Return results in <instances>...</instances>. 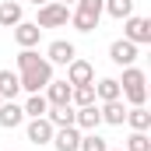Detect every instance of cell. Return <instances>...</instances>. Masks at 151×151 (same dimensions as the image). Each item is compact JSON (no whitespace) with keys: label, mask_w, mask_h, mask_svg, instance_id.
<instances>
[{"label":"cell","mask_w":151,"mask_h":151,"mask_svg":"<svg viewBox=\"0 0 151 151\" xmlns=\"http://www.w3.org/2000/svg\"><path fill=\"white\" fill-rule=\"evenodd\" d=\"M21 123H25V109L18 102H0V127L4 130H14Z\"/></svg>","instance_id":"obj_14"},{"label":"cell","mask_w":151,"mask_h":151,"mask_svg":"<svg viewBox=\"0 0 151 151\" xmlns=\"http://www.w3.org/2000/svg\"><path fill=\"white\" fill-rule=\"evenodd\" d=\"M95 99H99V102L123 99V91H119V81H116V77H99V81H95Z\"/></svg>","instance_id":"obj_18"},{"label":"cell","mask_w":151,"mask_h":151,"mask_svg":"<svg viewBox=\"0 0 151 151\" xmlns=\"http://www.w3.org/2000/svg\"><path fill=\"white\" fill-rule=\"evenodd\" d=\"M91 102H99V99H95V81H91V84H70V106H74V109L91 106Z\"/></svg>","instance_id":"obj_20"},{"label":"cell","mask_w":151,"mask_h":151,"mask_svg":"<svg viewBox=\"0 0 151 151\" xmlns=\"http://www.w3.org/2000/svg\"><path fill=\"white\" fill-rule=\"evenodd\" d=\"M39 60H42V56H39L35 49H21V53H18V70L32 67V63H39Z\"/></svg>","instance_id":"obj_26"},{"label":"cell","mask_w":151,"mask_h":151,"mask_svg":"<svg viewBox=\"0 0 151 151\" xmlns=\"http://www.w3.org/2000/svg\"><path fill=\"white\" fill-rule=\"evenodd\" d=\"M18 95H21L18 70H0V99H4V102H14Z\"/></svg>","instance_id":"obj_17"},{"label":"cell","mask_w":151,"mask_h":151,"mask_svg":"<svg viewBox=\"0 0 151 151\" xmlns=\"http://www.w3.org/2000/svg\"><path fill=\"white\" fill-rule=\"evenodd\" d=\"M35 25L39 28H67V25H70V7H67V4H56V0L42 4Z\"/></svg>","instance_id":"obj_4"},{"label":"cell","mask_w":151,"mask_h":151,"mask_svg":"<svg viewBox=\"0 0 151 151\" xmlns=\"http://www.w3.org/2000/svg\"><path fill=\"white\" fill-rule=\"evenodd\" d=\"M91 81H95V67H91L88 60L74 56V60L67 63V84H91Z\"/></svg>","instance_id":"obj_12"},{"label":"cell","mask_w":151,"mask_h":151,"mask_svg":"<svg viewBox=\"0 0 151 151\" xmlns=\"http://www.w3.org/2000/svg\"><path fill=\"white\" fill-rule=\"evenodd\" d=\"M56 4H67V7H74V4H77V0H56Z\"/></svg>","instance_id":"obj_27"},{"label":"cell","mask_w":151,"mask_h":151,"mask_svg":"<svg viewBox=\"0 0 151 151\" xmlns=\"http://www.w3.org/2000/svg\"><path fill=\"white\" fill-rule=\"evenodd\" d=\"M137 49L141 46H134L130 39H116L113 46H109V60H113L116 67H134L137 63Z\"/></svg>","instance_id":"obj_6"},{"label":"cell","mask_w":151,"mask_h":151,"mask_svg":"<svg viewBox=\"0 0 151 151\" xmlns=\"http://www.w3.org/2000/svg\"><path fill=\"white\" fill-rule=\"evenodd\" d=\"M25 119H35V116H46V109H49V102H46V95L39 91V95H28L25 99Z\"/></svg>","instance_id":"obj_23"},{"label":"cell","mask_w":151,"mask_h":151,"mask_svg":"<svg viewBox=\"0 0 151 151\" xmlns=\"http://www.w3.org/2000/svg\"><path fill=\"white\" fill-rule=\"evenodd\" d=\"M42 95H46L49 106H67V102H70V84H67V81H49V84L42 88Z\"/></svg>","instance_id":"obj_15"},{"label":"cell","mask_w":151,"mask_h":151,"mask_svg":"<svg viewBox=\"0 0 151 151\" xmlns=\"http://www.w3.org/2000/svg\"><path fill=\"white\" fill-rule=\"evenodd\" d=\"M109 151H113V148H109ZM116 151H123V148H116Z\"/></svg>","instance_id":"obj_29"},{"label":"cell","mask_w":151,"mask_h":151,"mask_svg":"<svg viewBox=\"0 0 151 151\" xmlns=\"http://www.w3.org/2000/svg\"><path fill=\"white\" fill-rule=\"evenodd\" d=\"M39 39H42V28H39L35 21H18V25H14V42H18L21 49H35Z\"/></svg>","instance_id":"obj_11"},{"label":"cell","mask_w":151,"mask_h":151,"mask_svg":"<svg viewBox=\"0 0 151 151\" xmlns=\"http://www.w3.org/2000/svg\"><path fill=\"white\" fill-rule=\"evenodd\" d=\"M74 127L81 134H88V130H99L102 127V113H99V102H91V106H81L74 109Z\"/></svg>","instance_id":"obj_8"},{"label":"cell","mask_w":151,"mask_h":151,"mask_svg":"<svg viewBox=\"0 0 151 151\" xmlns=\"http://www.w3.org/2000/svg\"><path fill=\"white\" fill-rule=\"evenodd\" d=\"M102 14H109V18H116V21H123V18L134 14V0H102Z\"/></svg>","instance_id":"obj_22"},{"label":"cell","mask_w":151,"mask_h":151,"mask_svg":"<svg viewBox=\"0 0 151 151\" xmlns=\"http://www.w3.org/2000/svg\"><path fill=\"white\" fill-rule=\"evenodd\" d=\"M46 119L53 123V127H74V106L67 102V106H49L46 109Z\"/></svg>","instance_id":"obj_21"},{"label":"cell","mask_w":151,"mask_h":151,"mask_svg":"<svg viewBox=\"0 0 151 151\" xmlns=\"http://www.w3.org/2000/svg\"><path fill=\"white\" fill-rule=\"evenodd\" d=\"M116 81H119V91H123V99L130 106L148 102V74L141 67H123V77H116Z\"/></svg>","instance_id":"obj_1"},{"label":"cell","mask_w":151,"mask_h":151,"mask_svg":"<svg viewBox=\"0 0 151 151\" xmlns=\"http://www.w3.org/2000/svg\"><path fill=\"white\" fill-rule=\"evenodd\" d=\"M32 4H35V7H42V4H49V0H32Z\"/></svg>","instance_id":"obj_28"},{"label":"cell","mask_w":151,"mask_h":151,"mask_svg":"<svg viewBox=\"0 0 151 151\" xmlns=\"http://www.w3.org/2000/svg\"><path fill=\"white\" fill-rule=\"evenodd\" d=\"M49 144L56 151H77L81 148V130H77V127H56Z\"/></svg>","instance_id":"obj_10"},{"label":"cell","mask_w":151,"mask_h":151,"mask_svg":"<svg viewBox=\"0 0 151 151\" xmlns=\"http://www.w3.org/2000/svg\"><path fill=\"white\" fill-rule=\"evenodd\" d=\"M123 123H127L130 130H151V113H148V106H130Z\"/></svg>","instance_id":"obj_19"},{"label":"cell","mask_w":151,"mask_h":151,"mask_svg":"<svg viewBox=\"0 0 151 151\" xmlns=\"http://www.w3.org/2000/svg\"><path fill=\"white\" fill-rule=\"evenodd\" d=\"M77 151H109V144H106V137L99 130H88V134H81V148Z\"/></svg>","instance_id":"obj_24"},{"label":"cell","mask_w":151,"mask_h":151,"mask_svg":"<svg viewBox=\"0 0 151 151\" xmlns=\"http://www.w3.org/2000/svg\"><path fill=\"white\" fill-rule=\"evenodd\" d=\"M18 21H25V11L18 0H0V28H14Z\"/></svg>","instance_id":"obj_16"},{"label":"cell","mask_w":151,"mask_h":151,"mask_svg":"<svg viewBox=\"0 0 151 151\" xmlns=\"http://www.w3.org/2000/svg\"><path fill=\"white\" fill-rule=\"evenodd\" d=\"M123 39H130L134 46H148L151 42V18H141V14L123 18Z\"/></svg>","instance_id":"obj_5"},{"label":"cell","mask_w":151,"mask_h":151,"mask_svg":"<svg viewBox=\"0 0 151 151\" xmlns=\"http://www.w3.org/2000/svg\"><path fill=\"white\" fill-rule=\"evenodd\" d=\"M18 81H21V91H25V95H39V91L53 81V63L42 56L39 63L25 67V70H18Z\"/></svg>","instance_id":"obj_2"},{"label":"cell","mask_w":151,"mask_h":151,"mask_svg":"<svg viewBox=\"0 0 151 151\" xmlns=\"http://www.w3.org/2000/svg\"><path fill=\"white\" fill-rule=\"evenodd\" d=\"M0 102H4V99H0Z\"/></svg>","instance_id":"obj_30"},{"label":"cell","mask_w":151,"mask_h":151,"mask_svg":"<svg viewBox=\"0 0 151 151\" xmlns=\"http://www.w3.org/2000/svg\"><path fill=\"white\" fill-rule=\"evenodd\" d=\"M123 151H151V137H148V130H130L127 148H123Z\"/></svg>","instance_id":"obj_25"},{"label":"cell","mask_w":151,"mask_h":151,"mask_svg":"<svg viewBox=\"0 0 151 151\" xmlns=\"http://www.w3.org/2000/svg\"><path fill=\"white\" fill-rule=\"evenodd\" d=\"M53 130H56V127H53L46 116H35V119H28V123H25V134H28V141H32L35 148H42V144H49V141H53Z\"/></svg>","instance_id":"obj_7"},{"label":"cell","mask_w":151,"mask_h":151,"mask_svg":"<svg viewBox=\"0 0 151 151\" xmlns=\"http://www.w3.org/2000/svg\"><path fill=\"white\" fill-rule=\"evenodd\" d=\"M74 56H77V46L67 42V39H53L49 49H46V60H49V63H60V67H67Z\"/></svg>","instance_id":"obj_9"},{"label":"cell","mask_w":151,"mask_h":151,"mask_svg":"<svg viewBox=\"0 0 151 151\" xmlns=\"http://www.w3.org/2000/svg\"><path fill=\"white\" fill-rule=\"evenodd\" d=\"M99 113H102V123H109V127H123V119H127V106H123V99H113V102H102Z\"/></svg>","instance_id":"obj_13"},{"label":"cell","mask_w":151,"mask_h":151,"mask_svg":"<svg viewBox=\"0 0 151 151\" xmlns=\"http://www.w3.org/2000/svg\"><path fill=\"white\" fill-rule=\"evenodd\" d=\"M99 21H102V0H77V4H74V11H70V25H74L81 35L95 32Z\"/></svg>","instance_id":"obj_3"}]
</instances>
